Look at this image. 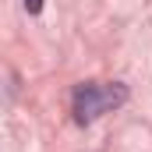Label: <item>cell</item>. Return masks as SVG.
I'll return each instance as SVG.
<instances>
[{"mask_svg":"<svg viewBox=\"0 0 152 152\" xmlns=\"http://www.w3.org/2000/svg\"><path fill=\"white\" fill-rule=\"evenodd\" d=\"M120 103H127V88L120 81H85L75 88V120L92 124L103 113L117 110Z\"/></svg>","mask_w":152,"mask_h":152,"instance_id":"6da1fadb","label":"cell"},{"mask_svg":"<svg viewBox=\"0 0 152 152\" xmlns=\"http://www.w3.org/2000/svg\"><path fill=\"white\" fill-rule=\"evenodd\" d=\"M21 4H25L28 14H39V11H42V0H21Z\"/></svg>","mask_w":152,"mask_h":152,"instance_id":"7a4b0ae2","label":"cell"}]
</instances>
